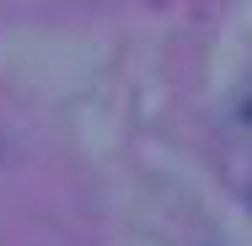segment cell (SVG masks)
I'll use <instances>...</instances> for the list:
<instances>
[]
</instances>
